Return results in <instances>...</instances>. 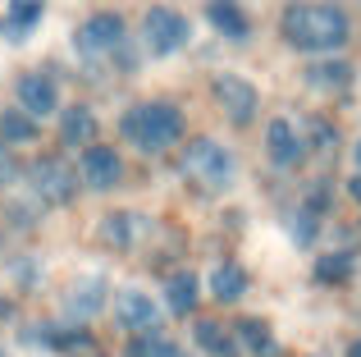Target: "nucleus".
Wrapping results in <instances>:
<instances>
[{"label":"nucleus","instance_id":"nucleus-1","mask_svg":"<svg viewBox=\"0 0 361 357\" xmlns=\"http://www.w3.org/2000/svg\"><path fill=\"white\" fill-rule=\"evenodd\" d=\"M283 42L298 46L307 55H329L353 37V23L338 5H316V0H302V5H288L279 18Z\"/></svg>","mask_w":361,"mask_h":357},{"label":"nucleus","instance_id":"nucleus-2","mask_svg":"<svg viewBox=\"0 0 361 357\" xmlns=\"http://www.w3.org/2000/svg\"><path fill=\"white\" fill-rule=\"evenodd\" d=\"M119 133L128 138L137 152L160 156L165 147H174L178 138H183V110L169 106V101H137V106L123 110Z\"/></svg>","mask_w":361,"mask_h":357},{"label":"nucleus","instance_id":"nucleus-3","mask_svg":"<svg viewBox=\"0 0 361 357\" xmlns=\"http://www.w3.org/2000/svg\"><path fill=\"white\" fill-rule=\"evenodd\" d=\"M183 174L197 188H206V193H220V188L233 183L238 165H233V152H224L215 138H192L183 152Z\"/></svg>","mask_w":361,"mask_h":357},{"label":"nucleus","instance_id":"nucleus-4","mask_svg":"<svg viewBox=\"0 0 361 357\" xmlns=\"http://www.w3.org/2000/svg\"><path fill=\"white\" fill-rule=\"evenodd\" d=\"M27 183H32V197L46 202V206H69L73 197H78V170H73L69 161H60V156H42V161H32Z\"/></svg>","mask_w":361,"mask_h":357},{"label":"nucleus","instance_id":"nucleus-5","mask_svg":"<svg viewBox=\"0 0 361 357\" xmlns=\"http://www.w3.org/2000/svg\"><path fill=\"white\" fill-rule=\"evenodd\" d=\"M73 51L82 60H115V51H123V18L119 14H92L73 32Z\"/></svg>","mask_w":361,"mask_h":357},{"label":"nucleus","instance_id":"nucleus-6","mask_svg":"<svg viewBox=\"0 0 361 357\" xmlns=\"http://www.w3.org/2000/svg\"><path fill=\"white\" fill-rule=\"evenodd\" d=\"M142 37H147V51L151 55H174V51H183V46H188L192 28H188V18L178 14V9L151 5L147 18H142Z\"/></svg>","mask_w":361,"mask_h":357},{"label":"nucleus","instance_id":"nucleus-7","mask_svg":"<svg viewBox=\"0 0 361 357\" xmlns=\"http://www.w3.org/2000/svg\"><path fill=\"white\" fill-rule=\"evenodd\" d=\"M215 106H220L233 124H252L261 97H256V87L247 78H238V73H220V78H215Z\"/></svg>","mask_w":361,"mask_h":357},{"label":"nucleus","instance_id":"nucleus-8","mask_svg":"<svg viewBox=\"0 0 361 357\" xmlns=\"http://www.w3.org/2000/svg\"><path fill=\"white\" fill-rule=\"evenodd\" d=\"M265 156H270L274 170H298V165H302L307 143H302V133H298L293 119H274V124L265 128Z\"/></svg>","mask_w":361,"mask_h":357},{"label":"nucleus","instance_id":"nucleus-9","mask_svg":"<svg viewBox=\"0 0 361 357\" xmlns=\"http://www.w3.org/2000/svg\"><path fill=\"white\" fill-rule=\"evenodd\" d=\"M115 321L123 325V330H133V334L156 330L160 307L151 303V294H142V289H119L115 294Z\"/></svg>","mask_w":361,"mask_h":357},{"label":"nucleus","instance_id":"nucleus-10","mask_svg":"<svg viewBox=\"0 0 361 357\" xmlns=\"http://www.w3.org/2000/svg\"><path fill=\"white\" fill-rule=\"evenodd\" d=\"M78 174L87 178L92 188H115L119 178H123V165H119V156H115V147H82V156H78Z\"/></svg>","mask_w":361,"mask_h":357},{"label":"nucleus","instance_id":"nucleus-11","mask_svg":"<svg viewBox=\"0 0 361 357\" xmlns=\"http://www.w3.org/2000/svg\"><path fill=\"white\" fill-rule=\"evenodd\" d=\"M101 307H106V279H101V275L73 279L69 294H64V312H69L73 321H92Z\"/></svg>","mask_w":361,"mask_h":357},{"label":"nucleus","instance_id":"nucleus-12","mask_svg":"<svg viewBox=\"0 0 361 357\" xmlns=\"http://www.w3.org/2000/svg\"><path fill=\"white\" fill-rule=\"evenodd\" d=\"M14 92H18V106H23L32 119L55 115V106H60V92H55V83L46 78V73H23Z\"/></svg>","mask_w":361,"mask_h":357},{"label":"nucleus","instance_id":"nucleus-13","mask_svg":"<svg viewBox=\"0 0 361 357\" xmlns=\"http://www.w3.org/2000/svg\"><path fill=\"white\" fill-rule=\"evenodd\" d=\"M302 78H307V87H316V92H348L353 78H357V69L348 60H338V55H325V60H311Z\"/></svg>","mask_w":361,"mask_h":357},{"label":"nucleus","instance_id":"nucleus-14","mask_svg":"<svg viewBox=\"0 0 361 357\" xmlns=\"http://www.w3.org/2000/svg\"><path fill=\"white\" fill-rule=\"evenodd\" d=\"M97 138V115L87 106H69L64 110V124H60V143L64 147H92Z\"/></svg>","mask_w":361,"mask_h":357},{"label":"nucleus","instance_id":"nucleus-15","mask_svg":"<svg viewBox=\"0 0 361 357\" xmlns=\"http://www.w3.org/2000/svg\"><path fill=\"white\" fill-rule=\"evenodd\" d=\"M206 18H211L224 37H247V32H252V23H247L238 0H206Z\"/></svg>","mask_w":361,"mask_h":357},{"label":"nucleus","instance_id":"nucleus-16","mask_svg":"<svg viewBox=\"0 0 361 357\" xmlns=\"http://www.w3.org/2000/svg\"><path fill=\"white\" fill-rule=\"evenodd\" d=\"M233 339H238V349L256 353V357H274V353H279V344H274L270 325H265V321H256V316H247V321H238Z\"/></svg>","mask_w":361,"mask_h":357},{"label":"nucleus","instance_id":"nucleus-17","mask_svg":"<svg viewBox=\"0 0 361 357\" xmlns=\"http://www.w3.org/2000/svg\"><path fill=\"white\" fill-rule=\"evenodd\" d=\"M165 307L174 316H188L197 307V275L192 270H174L169 275V284H165Z\"/></svg>","mask_w":361,"mask_h":357},{"label":"nucleus","instance_id":"nucleus-18","mask_svg":"<svg viewBox=\"0 0 361 357\" xmlns=\"http://www.w3.org/2000/svg\"><path fill=\"white\" fill-rule=\"evenodd\" d=\"M197 344H202L211 357H238V339H233V330H224L220 321H197Z\"/></svg>","mask_w":361,"mask_h":357},{"label":"nucleus","instance_id":"nucleus-19","mask_svg":"<svg viewBox=\"0 0 361 357\" xmlns=\"http://www.w3.org/2000/svg\"><path fill=\"white\" fill-rule=\"evenodd\" d=\"M211 294L220 298V303H238V298L247 294V275H243V266H233V261L215 266V270H211Z\"/></svg>","mask_w":361,"mask_h":357},{"label":"nucleus","instance_id":"nucleus-20","mask_svg":"<svg viewBox=\"0 0 361 357\" xmlns=\"http://www.w3.org/2000/svg\"><path fill=\"white\" fill-rule=\"evenodd\" d=\"M137 229H142V220H137V215L115 211V215H106V220H101V243H110V248H133Z\"/></svg>","mask_w":361,"mask_h":357},{"label":"nucleus","instance_id":"nucleus-21","mask_svg":"<svg viewBox=\"0 0 361 357\" xmlns=\"http://www.w3.org/2000/svg\"><path fill=\"white\" fill-rule=\"evenodd\" d=\"M37 138V119L27 110H5L0 115V143H32Z\"/></svg>","mask_w":361,"mask_h":357},{"label":"nucleus","instance_id":"nucleus-22","mask_svg":"<svg viewBox=\"0 0 361 357\" xmlns=\"http://www.w3.org/2000/svg\"><path fill=\"white\" fill-rule=\"evenodd\" d=\"M128 357H178V344L160 330H142L137 339L128 344Z\"/></svg>","mask_w":361,"mask_h":357},{"label":"nucleus","instance_id":"nucleus-23","mask_svg":"<svg viewBox=\"0 0 361 357\" xmlns=\"http://www.w3.org/2000/svg\"><path fill=\"white\" fill-rule=\"evenodd\" d=\"M353 275V252H329V257L316 261V279L320 284H343Z\"/></svg>","mask_w":361,"mask_h":357},{"label":"nucleus","instance_id":"nucleus-24","mask_svg":"<svg viewBox=\"0 0 361 357\" xmlns=\"http://www.w3.org/2000/svg\"><path fill=\"white\" fill-rule=\"evenodd\" d=\"M46 0H9V28L14 32H27L32 23H42Z\"/></svg>","mask_w":361,"mask_h":357},{"label":"nucleus","instance_id":"nucleus-25","mask_svg":"<svg viewBox=\"0 0 361 357\" xmlns=\"http://www.w3.org/2000/svg\"><path fill=\"white\" fill-rule=\"evenodd\" d=\"M316 229H320V215L311 211H298V220H293V243H298V248H311V243H316Z\"/></svg>","mask_w":361,"mask_h":357},{"label":"nucleus","instance_id":"nucleus-26","mask_svg":"<svg viewBox=\"0 0 361 357\" xmlns=\"http://www.w3.org/2000/svg\"><path fill=\"white\" fill-rule=\"evenodd\" d=\"M348 197H353V202H361V174L348 178Z\"/></svg>","mask_w":361,"mask_h":357},{"label":"nucleus","instance_id":"nucleus-27","mask_svg":"<svg viewBox=\"0 0 361 357\" xmlns=\"http://www.w3.org/2000/svg\"><path fill=\"white\" fill-rule=\"evenodd\" d=\"M348 357H361V339H357V344H353V349H348Z\"/></svg>","mask_w":361,"mask_h":357},{"label":"nucleus","instance_id":"nucleus-28","mask_svg":"<svg viewBox=\"0 0 361 357\" xmlns=\"http://www.w3.org/2000/svg\"><path fill=\"white\" fill-rule=\"evenodd\" d=\"M353 161H357V170H361V143H357V152H353Z\"/></svg>","mask_w":361,"mask_h":357},{"label":"nucleus","instance_id":"nucleus-29","mask_svg":"<svg viewBox=\"0 0 361 357\" xmlns=\"http://www.w3.org/2000/svg\"><path fill=\"white\" fill-rule=\"evenodd\" d=\"M0 170H5V143H0Z\"/></svg>","mask_w":361,"mask_h":357},{"label":"nucleus","instance_id":"nucleus-30","mask_svg":"<svg viewBox=\"0 0 361 357\" xmlns=\"http://www.w3.org/2000/svg\"><path fill=\"white\" fill-rule=\"evenodd\" d=\"M0 357H9V353H5V349H0Z\"/></svg>","mask_w":361,"mask_h":357}]
</instances>
